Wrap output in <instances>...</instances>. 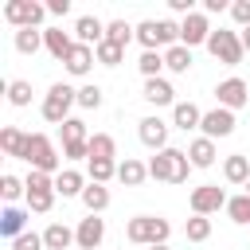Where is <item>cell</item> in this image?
Wrapping results in <instances>:
<instances>
[{"instance_id": "obj_1", "label": "cell", "mask_w": 250, "mask_h": 250, "mask_svg": "<svg viewBox=\"0 0 250 250\" xmlns=\"http://www.w3.org/2000/svg\"><path fill=\"white\" fill-rule=\"evenodd\" d=\"M188 172H191L188 152L184 148H172V145L148 160V176L160 180V184H188Z\"/></svg>"}, {"instance_id": "obj_2", "label": "cell", "mask_w": 250, "mask_h": 250, "mask_svg": "<svg viewBox=\"0 0 250 250\" xmlns=\"http://www.w3.org/2000/svg\"><path fill=\"white\" fill-rule=\"evenodd\" d=\"M168 234H172V223L160 215H133L125 223V238L133 246H164Z\"/></svg>"}, {"instance_id": "obj_3", "label": "cell", "mask_w": 250, "mask_h": 250, "mask_svg": "<svg viewBox=\"0 0 250 250\" xmlns=\"http://www.w3.org/2000/svg\"><path fill=\"white\" fill-rule=\"evenodd\" d=\"M137 43H141L145 51L176 47V43H180V23H176V20H145V23H137Z\"/></svg>"}, {"instance_id": "obj_4", "label": "cell", "mask_w": 250, "mask_h": 250, "mask_svg": "<svg viewBox=\"0 0 250 250\" xmlns=\"http://www.w3.org/2000/svg\"><path fill=\"white\" fill-rule=\"evenodd\" d=\"M70 105H78V90L74 86H66V82H55L51 90H47V98H43V121H51V125H62V121H70Z\"/></svg>"}, {"instance_id": "obj_5", "label": "cell", "mask_w": 250, "mask_h": 250, "mask_svg": "<svg viewBox=\"0 0 250 250\" xmlns=\"http://www.w3.org/2000/svg\"><path fill=\"white\" fill-rule=\"evenodd\" d=\"M59 137H62V160H90V133H86V121L82 117H70L59 125Z\"/></svg>"}, {"instance_id": "obj_6", "label": "cell", "mask_w": 250, "mask_h": 250, "mask_svg": "<svg viewBox=\"0 0 250 250\" xmlns=\"http://www.w3.org/2000/svg\"><path fill=\"white\" fill-rule=\"evenodd\" d=\"M23 160L31 164V172L59 176V148H55V141H51L47 133H31V141H27V156H23Z\"/></svg>"}, {"instance_id": "obj_7", "label": "cell", "mask_w": 250, "mask_h": 250, "mask_svg": "<svg viewBox=\"0 0 250 250\" xmlns=\"http://www.w3.org/2000/svg\"><path fill=\"white\" fill-rule=\"evenodd\" d=\"M207 51L223 62V66H238L242 62V55H246V47H242V35L238 31H227V27H219V31H211V39H207Z\"/></svg>"}, {"instance_id": "obj_8", "label": "cell", "mask_w": 250, "mask_h": 250, "mask_svg": "<svg viewBox=\"0 0 250 250\" xmlns=\"http://www.w3.org/2000/svg\"><path fill=\"white\" fill-rule=\"evenodd\" d=\"M55 176H47V172H27V211H35V215H47L51 207H55Z\"/></svg>"}, {"instance_id": "obj_9", "label": "cell", "mask_w": 250, "mask_h": 250, "mask_svg": "<svg viewBox=\"0 0 250 250\" xmlns=\"http://www.w3.org/2000/svg\"><path fill=\"white\" fill-rule=\"evenodd\" d=\"M43 16H47V4H35V0H8V4H4V20H8L16 31L39 27Z\"/></svg>"}, {"instance_id": "obj_10", "label": "cell", "mask_w": 250, "mask_h": 250, "mask_svg": "<svg viewBox=\"0 0 250 250\" xmlns=\"http://www.w3.org/2000/svg\"><path fill=\"white\" fill-rule=\"evenodd\" d=\"M227 191L219 188V184H199V188H191V195H188V203H191V215H215V211H227Z\"/></svg>"}, {"instance_id": "obj_11", "label": "cell", "mask_w": 250, "mask_h": 250, "mask_svg": "<svg viewBox=\"0 0 250 250\" xmlns=\"http://www.w3.org/2000/svg\"><path fill=\"white\" fill-rule=\"evenodd\" d=\"M215 102L234 113V109H242V105L250 102V86H246L238 74H230V78H223V82L215 86Z\"/></svg>"}, {"instance_id": "obj_12", "label": "cell", "mask_w": 250, "mask_h": 250, "mask_svg": "<svg viewBox=\"0 0 250 250\" xmlns=\"http://www.w3.org/2000/svg\"><path fill=\"white\" fill-rule=\"evenodd\" d=\"M211 31H215V27L207 23V16H203V12H191V16H184V20H180V43H184L188 51H191V47H199V43L207 47Z\"/></svg>"}, {"instance_id": "obj_13", "label": "cell", "mask_w": 250, "mask_h": 250, "mask_svg": "<svg viewBox=\"0 0 250 250\" xmlns=\"http://www.w3.org/2000/svg\"><path fill=\"white\" fill-rule=\"evenodd\" d=\"M137 137H141L145 148L164 152V148H168V121H160V117H141V121H137Z\"/></svg>"}, {"instance_id": "obj_14", "label": "cell", "mask_w": 250, "mask_h": 250, "mask_svg": "<svg viewBox=\"0 0 250 250\" xmlns=\"http://www.w3.org/2000/svg\"><path fill=\"white\" fill-rule=\"evenodd\" d=\"M234 125H238V121H234V113H230V109H223V105H215V109H207V113H203V125H199V129H203V137L219 141V137H230V133H234Z\"/></svg>"}, {"instance_id": "obj_15", "label": "cell", "mask_w": 250, "mask_h": 250, "mask_svg": "<svg viewBox=\"0 0 250 250\" xmlns=\"http://www.w3.org/2000/svg\"><path fill=\"white\" fill-rule=\"evenodd\" d=\"M102 238H105V219L102 215H86L78 223V230H74V246L78 250H98Z\"/></svg>"}, {"instance_id": "obj_16", "label": "cell", "mask_w": 250, "mask_h": 250, "mask_svg": "<svg viewBox=\"0 0 250 250\" xmlns=\"http://www.w3.org/2000/svg\"><path fill=\"white\" fill-rule=\"evenodd\" d=\"M105 39V23L98 16H78L74 20V43H86V47H98Z\"/></svg>"}, {"instance_id": "obj_17", "label": "cell", "mask_w": 250, "mask_h": 250, "mask_svg": "<svg viewBox=\"0 0 250 250\" xmlns=\"http://www.w3.org/2000/svg\"><path fill=\"white\" fill-rule=\"evenodd\" d=\"M23 227H27V211H23L20 203H8V207L0 211V234H4L8 242H16V238L23 234Z\"/></svg>"}, {"instance_id": "obj_18", "label": "cell", "mask_w": 250, "mask_h": 250, "mask_svg": "<svg viewBox=\"0 0 250 250\" xmlns=\"http://www.w3.org/2000/svg\"><path fill=\"white\" fill-rule=\"evenodd\" d=\"M43 43H47V55L59 59V62H66V55L74 51V35L62 31V27H47V31H43Z\"/></svg>"}, {"instance_id": "obj_19", "label": "cell", "mask_w": 250, "mask_h": 250, "mask_svg": "<svg viewBox=\"0 0 250 250\" xmlns=\"http://www.w3.org/2000/svg\"><path fill=\"white\" fill-rule=\"evenodd\" d=\"M141 98H145L148 105H176V90H172L168 78H145Z\"/></svg>"}, {"instance_id": "obj_20", "label": "cell", "mask_w": 250, "mask_h": 250, "mask_svg": "<svg viewBox=\"0 0 250 250\" xmlns=\"http://www.w3.org/2000/svg\"><path fill=\"white\" fill-rule=\"evenodd\" d=\"M27 141H31V133H23V129H16V125L0 129V148H4V156H12V160H23V156H27Z\"/></svg>"}, {"instance_id": "obj_21", "label": "cell", "mask_w": 250, "mask_h": 250, "mask_svg": "<svg viewBox=\"0 0 250 250\" xmlns=\"http://www.w3.org/2000/svg\"><path fill=\"white\" fill-rule=\"evenodd\" d=\"M55 191L62 195V199H82V191H86V176L78 172V168H62L59 176H55Z\"/></svg>"}, {"instance_id": "obj_22", "label": "cell", "mask_w": 250, "mask_h": 250, "mask_svg": "<svg viewBox=\"0 0 250 250\" xmlns=\"http://www.w3.org/2000/svg\"><path fill=\"white\" fill-rule=\"evenodd\" d=\"M98 59H94V47H86V43H74V51L66 55V74H74V78H82V74H90V66H94Z\"/></svg>"}, {"instance_id": "obj_23", "label": "cell", "mask_w": 250, "mask_h": 250, "mask_svg": "<svg viewBox=\"0 0 250 250\" xmlns=\"http://www.w3.org/2000/svg\"><path fill=\"white\" fill-rule=\"evenodd\" d=\"M172 125L184 129V133H188V129H199V125H203V109H199L195 102H176V105H172Z\"/></svg>"}, {"instance_id": "obj_24", "label": "cell", "mask_w": 250, "mask_h": 250, "mask_svg": "<svg viewBox=\"0 0 250 250\" xmlns=\"http://www.w3.org/2000/svg\"><path fill=\"white\" fill-rule=\"evenodd\" d=\"M215 156H219V152H215V141H211V137H203V133L188 145V160H191V168H211V164H215Z\"/></svg>"}, {"instance_id": "obj_25", "label": "cell", "mask_w": 250, "mask_h": 250, "mask_svg": "<svg viewBox=\"0 0 250 250\" xmlns=\"http://www.w3.org/2000/svg\"><path fill=\"white\" fill-rule=\"evenodd\" d=\"M117 180H121L125 188H141V184L148 180V164H141L137 156H125V160L117 164Z\"/></svg>"}, {"instance_id": "obj_26", "label": "cell", "mask_w": 250, "mask_h": 250, "mask_svg": "<svg viewBox=\"0 0 250 250\" xmlns=\"http://www.w3.org/2000/svg\"><path fill=\"white\" fill-rule=\"evenodd\" d=\"M223 176H227V184H238V188H246V180H250V156H242V152H230V156L223 160Z\"/></svg>"}, {"instance_id": "obj_27", "label": "cell", "mask_w": 250, "mask_h": 250, "mask_svg": "<svg viewBox=\"0 0 250 250\" xmlns=\"http://www.w3.org/2000/svg\"><path fill=\"white\" fill-rule=\"evenodd\" d=\"M43 246H47V250H66V246H74V230H70L66 223H51V227L43 230Z\"/></svg>"}, {"instance_id": "obj_28", "label": "cell", "mask_w": 250, "mask_h": 250, "mask_svg": "<svg viewBox=\"0 0 250 250\" xmlns=\"http://www.w3.org/2000/svg\"><path fill=\"white\" fill-rule=\"evenodd\" d=\"M82 203H86V211H90V215H102V211L109 207V188H105V184H86Z\"/></svg>"}, {"instance_id": "obj_29", "label": "cell", "mask_w": 250, "mask_h": 250, "mask_svg": "<svg viewBox=\"0 0 250 250\" xmlns=\"http://www.w3.org/2000/svg\"><path fill=\"white\" fill-rule=\"evenodd\" d=\"M117 156V141L109 133H90V160H113Z\"/></svg>"}, {"instance_id": "obj_30", "label": "cell", "mask_w": 250, "mask_h": 250, "mask_svg": "<svg viewBox=\"0 0 250 250\" xmlns=\"http://www.w3.org/2000/svg\"><path fill=\"white\" fill-rule=\"evenodd\" d=\"M164 66H168L172 74H188V66H191V51H188L184 43L168 47V51H164Z\"/></svg>"}, {"instance_id": "obj_31", "label": "cell", "mask_w": 250, "mask_h": 250, "mask_svg": "<svg viewBox=\"0 0 250 250\" xmlns=\"http://www.w3.org/2000/svg\"><path fill=\"white\" fill-rule=\"evenodd\" d=\"M0 195H4V203H16V199H27V180H20V176H12V172H4V176H0Z\"/></svg>"}, {"instance_id": "obj_32", "label": "cell", "mask_w": 250, "mask_h": 250, "mask_svg": "<svg viewBox=\"0 0 250 250\" xmlns=\"http://www.w3.org/2000/svg\"><path fill=\"white\" fill-rule=\"evenodd\" d=\"M39 47H47L39 27H23V31H16V51H20V55H35Z\"/></svg>"}, {"instance_id": "obj_33", "label": "cell", "mask_w": 250, "mask_h": 250, "mask_svg": "<svg viewBox=\"0 0 250 250\" xmlns=\"http://www.w3.org/2000/svg\"><path fill=\"white\" fill-rule=\"evenodd\" d=\"M86 176L90 184H109L117 176V160H86Z\"/></svg>"}, {"instance_id": "obj_34", "label": "cell", "mask_w": 250, "mask_h": 250, "mask_svg": "<svg viewBox=\"0 0 250 250\" xmlns=\"http://www.w3.org/2000/svg\"><path fill=\"white\" fill-rule=\"evenodd\" d=\"M227 215H230V223L250 227V195H246V191H242V195H230V199H227Z\"/></svg>"}, {"instance_id": "obj_35", "label": "cell", "mask_w": 250, "mask_h": 250, "mask_svg": "<svg viewBox=\"0 0 250 250\" xmlns=\"http://www.w3.org/2000/svg\"><path fill=\"white\" fill-rule=\"evenodd\" d=\"M105 39L117 43V47H129V39H137V27H129L125 20H109L105 23Z\"/></svg>"}, {"instance_id": "obj_36", "label": "cell", "mask_w": 250, "mask_h": 250, "mask_svg": "<svg viewBox=\"0 0 250 250\" xmlns=\"http://www.w3.org/2000/svg\"><path fill=\"white\" fill-rule=\"evenodd\" d=\"M94 59H98L102 66H121V59H125V47H117V43L102 39V43L94 47Z\"/></svg>"}, {"instance_id": "obj_37", "label": "cell", "mask_w": 250, "mask_h": 250, "mask_svg": "<svg viewBox=\"0 0 250 250\" xmlns=\"http://www.w3.org/2000/svg\"><path fill=\"white\" fill-rule=\"evenodd\" d=\"M184 234H188V242H207L211 238V219L207 215H191L184 223Z\"/></svg>"}, {"instance_id": "obj_38", "label": "cell", "mask_w": 250, "mask_h": 250, "mask_svg": "<svg viewBox=\"0 0 250 250\" xmlns=\"http://www.w3.org/2000/svg\"><path fill=\"white\" fill-rule=\"evenodd\" d=\"M137 66H141L145 78H160V70H164V51H141Z\"/></svg>"}, {"instance_id": "obj_39", "label": "cell", "mask_w": 250, "mask_h": 250, "mask_svg": "<svg viewBox=\"0 0 250 250\" xmlns=\"http://www.w3.org/2000/svg\"><path fill=\"white\" fill-rule=\"evenodd\" d=\"M8 102H12L16 109L31 105V82H27V78H12V82H8Z\"/></svg>"}, {"instance_id": "obj_40", "label": "cell", "mask_w": 250, "mask_h": 250, "mask_svg": "<svg viewBox=\"0 0 250 250\" xmlns=\"http://www.w3.org/2000/svg\"><path fill=\"white\" fill-rule=\"evenodd\" d=\"M102 98H105V90H102L98 82H86V86L78 90V105H82V109H98Z\"/></svg>"}, {"instance_id": "obj_41", "label": "cell", "mask_w": 250, "mask_h": 250, "mask_svg": "<svg viewBox=\"0 0 250 250\" xmlns=\"http://www.w3.org/2000/svg\"><path fill=\"white\" fill-rule=\"evenodd\" d=\"M12 250H47V246H43V234H35V230H23V234L12 242Z\"/></svg>"}, {"instance_id": "obj_42", "label": "cell", "mask_w": 250, "mask_h": 250, "mask_svg": "<svg viewBox=\"0 0 250 250\" xmlns=\"http://www.w3.org/2000/svg\"><path fill=\"white\" fill-rule=\"evenodd\" d=\"M230 20L238 23V31L250 27V0H234V4H230Z\"/></svg>"}, {"instance_id": "obj_43", "label": "cell", "mask_w": 250, "mask_h": 250, "mask_svg": "<svg viewBox=\"0 0 250 250\" xmlns=\"http://www.w3.org/2000/svg\"><path fill=\"white\" fill-rule=\"evenodd\" d=\"M219 12H230L227 0H203V16H219Z\"/></svg>"}, {"instance_id": "obj_44", "label": "cell", "mask_w": 250, "mask_h": 250, "mask_svg": "<svg viewBox=\"0 0 250 250\" xmlns=\"http://www.w3.org/2000/svg\"><path fill=\"white\" fill-rule=\"evenodd\" d=\"M168 8L180 12V16H191V12H195V0H168Z\"/></svg>"}, {"instance_id": "obj_45", "label": "cell", "mask_w": 250, "mask_h": 250, "mask_svg": "<svg viewBox=\"0 0 250 250\" xmlns=\"http://www.w3.org/2000/svg\"><path fill=\"white\" fill-rule=\"evenodd\" d=\"M47 12L51 16H66L70 12V0H47Z\"/></svg>"}, {"instance_id": "obj_46", "label": "cell", "mask_w": 250, "mask_h": 250, "mask_svg": "<svg viewBox=\"0 0 250 250\" xmlns=\"http://www.w3.org/2000/svg\"><path fill=\"white\" fill-rule=\"evenodd\" d=\"M238 35H242V47H246V51H250V27H242V31H238Z\"/></svg>"}, {"instance_id": "obj_47", "label": "cell", "mask_w": 250, "mask_h": 250, "mask_svg": "<svg viewBox=\"0 0 250 250\" xmlns=\"http://www.w3.org/2000/svg\"><path fill=\"white\" fill-rule=\"evenodd\" d=\"M148 250H172V246H168V242H164V246H148Z\"/></svg>"}, {"instance_id": "obj_48", "label": "cell", "mask_w": 250, "mask_h": 250, "mask_svg": "<svg viewBox=\"0 0 250 250\" xmlns=\"http://www.w3.org/2000/svg\"><path fill=\"white\" fill-rule=\"evenodd\" d=\"M246 195H250V180H246Z\"/></svg>"}]
</instances>
